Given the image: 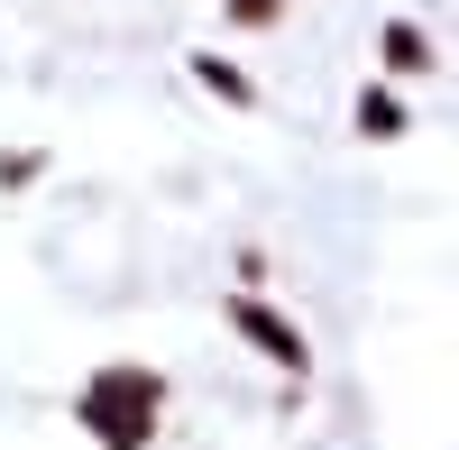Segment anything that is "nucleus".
<instances>
[{"label": "nucleus", "instance_id": "nucleus-2", "mask_svg": "<svg viewBox=\"0 0 459 450\" xmlns=\"http://www.w3.org/2000/svg\"><path fill=\"white\" fill-rule=\"evenodd\" d=\"M239 322H248V341H266V350H276L285 368L303 359V350H294V331H285V322H266V313H239Z\"/></svg>", "mask_w": 459, "mask_h": 450}, {"label": "nucleus", "instance_id": "nucleus-3", "mask_svg": "<svg viewBox=\"0 0 459 450\" xmlns=\"http://www.w3.org/2000/svg\"><path fill=\"white\" fill-rule=\"evenodd\" d=\"M266 10H276V0H239V19H266Z\"/></svg>", "mask_w": 459, "mask_h": 450}, {"label": "nucleus", "instance_id": "nucleus-1", "mask_svg": "<svg viewBox=\"0 0 459 450\" xmlns=\"http://www.w3.org/2000/svg\"><path fill=\"white\" fill-rule=\"evenodd\" d=\"M147 414H157V386L129 377V368H110V377L92 386V404H83V423H92L110 450H138V441H147Z\"/></svg>", "mask_w": 459, "mask_h": 450}]
</instances>
